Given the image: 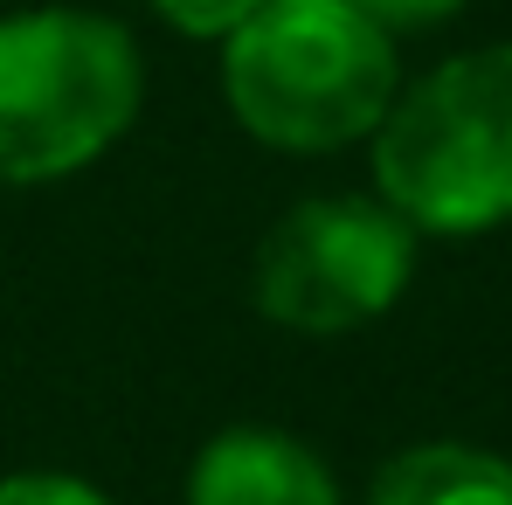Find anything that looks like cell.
I'll return each mask as SVG.
<instances>
[{
    "instance_id": "1",
    "label": "cell",
    "mask_w": 512,
    "mask_h": 505,
    "mask_svg": "<svg viewBox=\"0 0 512 505\" xmlns=\"http://www.w3.org/2000/svg\"><path fill=\"white\" fill-rule=\"evenodd\" d=\"M229 104L256 139L326 153L395 104V49L353 0H263L229 35Z\"/></svg>"
},
{
    "instance_id": "2",
    "label": "cell",
    "mask_w": 512,
    "mask_h": 505,
    "mask_svg": "<svg viewBox=\"0 0 512 505\" xmlns=\"http://www.w3.org/2000/svg\"><path fill=\"white\" fill-rule=\"evenodd\" d=\"M374 132L381 201L409 229H499L512 215V42L429 70Z\"/></svg>"
},
{
    "instance_id": "3",
    "label": "cell",
    "mask_w": 512,
    "mask_h": 505,
    "mask_svg": "<svg viewBox=\"0 0 512 505\" xmlns=\"http://www.w3.org/2000/svg\"><path fill=\"white\" fill-rule=\"evenodd\" d=\"M139 111V56L118 21L14 14L0 21V180L90 167Z\"/></svg>"
},
{
    "instance_id": "4",
    "label": "cell",
    "mask_w": 512,
    "mask_h": 505,
    "mask_svg": "<svg viewBox=\"0 0 512 505\" xmlns=\"http://www.w3.org/2000/svg\"><path fill=\"white\" fill-rule=\"evenodd\" d=\"M416 263V229L388 201L326 194L291 208L256 256V305L291 333H346L381 319Z\"/></svg>"
},
{
    "instance_id": "5",
    "label": "cell",
    "mask_w": 512,
    "mask_h": 505,
    "mask_svg": "<svg viewBox=\"0 0 512 505\" xmlns=\"http://www.w3.org/2000/svg\"><path fill=\"white\" fill-rule=\"evenodd\" d=\"M194 505H340V485L305 443L277 429H229L194 464Z\"/></svg>"
},
{
    "instance_id": "6",
    "label": "cell",
    "mask_w": 512,
    "mask_h": 505,
    "mask_svg": "<svg viewBox=\"0 0 512 505\" xmlns=\"http://www.w3.org/2000/svg\"><path fill=\"white\" fill-rule=\"evenodd\" d=\"M367 505H512V464L471 443H423L374 478Z\"/></svg>"
},
{
    "instance_id": "7",
    "label": "cell",
    "mask_w": 512,
    "mask_h": 505,
    "mask_svg": "<svg viewBox=\"0 0 512 505\" xmlns=\"http://www.w3.org/2000/svg\"><path fill=\"white\" fill-rule=\"evenodd\" d=\"M153 7L187 35H236L263 0H153Z\"/></svg>"
},
{
    "instance_id": "8",
    "label": "cell",
    "mask_w": 512,
    "mask_h": 505,
    "mask_svg": "<svg viewBox=\"0 0 512 505\" xmlns=\"http://www.w3.org/2000/svg\"><path fill=\"white\" fill-rule=\"evenodd\" d=\"M0 505H111L104 492H90V485H77V478H7L0 485Z\"/></svg>"
},
{
    "instance_id": "9",
    "label": "cell",
    "mask_w": 512,
    "mask_h": 505,
    "mask_svg": "<svg viewBox=\"0 0 512 505\" xmlns=\"http://www.w3.org/2000/svg\"><path fill=\"white\" fill-rule=\"evenodd\" d=\"M381 35H395V28H429V21H443V14H457L464 0H353Z\"/></svg>"
}]
</instances>
